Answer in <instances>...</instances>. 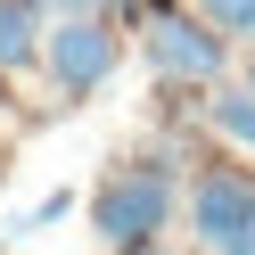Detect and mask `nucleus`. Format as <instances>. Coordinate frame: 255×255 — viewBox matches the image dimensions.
I'll use <instances>...</instances> for the list:
<instances>
[{"instance_id":"7ed1b4c3","label":"nucleus","mask_w":255,"mask_h":255,"mask_svg":"<svg viewBox=\"0 0 255 255\" xmlns=\"http://www.w3.org/2000/svg\"><path fill=\"white\" fill-rule=\"evenodd\" d=\"M148 66L165 74V83L214 91L222 66H231V41H222L206 17H148Z\"/></svg>"},{"instance_id":"f257e3e1","label":"nucleus","mask_w":255,"mask_h":255,"mask_svg":"<svg viewBox=\"0 0 255 255\" xmlns=\"http://www.w3.org/2000/svg\"><path fill=\"white\" fill-rule=\"evenodd\" d=\"M173 165L165 156H116L91 189V231H99L107 255H140L173 231Z\"/></svg>"},{"instance_id":"423d86ee","label":"nucleus","mask_w":255,"mask_h":255,"mask_svg":"<svg viewBox=\"0 0 255 255\" xmlns=\"http://www.w3.org/2000/svg\"><path fill=\"white\" fill-rule=\"evenodd\" d=\"M206 124H214L222 140H239V148H255V91L239 83V91H214L206 99Z\"/></svg>"},{"instance_id":"f03ea898","label":"nucleus","mask_w":255,"mask_h":255,"mask_svg":"<svg viewBox=\"0 0 255 255\" xmlns=\"http://www.w3.org/2000/svg\"><path fill=\"white\" fill-rule=\"evenodd\" d=\"M116 58H124V41H116L107 17H58V25H50V50H41V74L58 83L66 107H83L91 91L116 74Z\"/></svg>"},{"instance_id":"9b49d317","label":"nucleus","mask_w":255,"mask_h":255,"mask_svg":"<svg viewBox=\"0 0 255 255\" xmlns=\"http://www.w3.org/2000/svg\"><path fill=\"white\" fill-rule=\"evenodd\" d=\"M0 173H8V156H0Z\"/></svg>"},{"instance_id":"6e6552de","label":"nucleus","mask_w":255,"mask_h":255,"mask_svg":"<svg viewBox=\"0 0 255 255\" xmlns=\"http://www.w3.org/2000/svg\"><path fill=\"white\" fill-rule=\"evenodd\" d=\"M66 206H74L66 189H50V198H33V206H25L17 222H8V231H50V222H66Z\"/></svg>"},{"instance_id":"20e7f679","label":"nucleus","mask_w":255,"mask_h":255,"mask_svg":"<svg viewBox=\"0 0 255 255\" xmlns=\"http://www.w3.org/2000/svg\"><path fill=\"white\" fill-rule=\"evenodd\" d=\"M255 214V165H206L189 181V239L206 255H222L239 239V222Z\"/></svg>"},{"instance_id":"9d476101","label":"nucleus","mask_w":255,"mask_h":255,"mask_svg":"<svg viewBox=\"0 0 255 255\" xmlns=\"http://www.w3.org/2000/svg\"><path fill=\"white\" fill-rule=\"evenodd\" d=\"M247 91H255V50H247Z\"/></svg>"},{"instance_id":"1a4fd4ad","label":"nucleus","mask_w":255,"mask_h":255,"mask_svg":"<svg viewBox=\"0 0 255 255\" xmlns=\"http://www.w3.org/2000/svg\"><path fill=\"white\" fill-rule=\"evenodd\" d=\"M222 255H255V214L239 222V239H231V247H222Z\"/></svg>"},{"instance_id":"39448f33","label":"nucleus","mask_w":255,"mask_h":255,"mask_svg":"<svg viewBox=\"0 0 255 255\" xmlns=\"http://www.w3.org/2000/svg\"><path fill=\"white\" fill-rule=\"evenodd\" d=\"M50 0H0V74L17 66H41V50H50Z\"/></svg>"},{"instance_id":"0eeeda50","label":"nucleus","mask_w":255,"mask_h":255,"mask_svg":"<svg viewBox=\"0 0 255 255\" xmlns=\"http://www.w3.org/2000/svg\"><path fill=\"white\" fill-rule=\"evenodd\" d=\"M189 8H198L222 41H247V50H255V0H189Z\"/></svg>"}]
</instances>
